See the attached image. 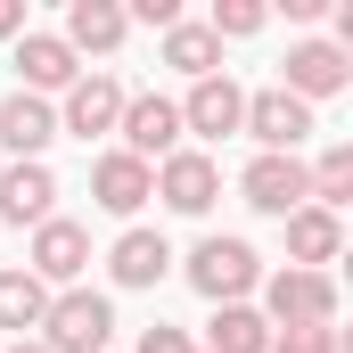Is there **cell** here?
<instances>
[{
	"instance_id": "7",
	"label": "cell",
	"mask_w": 353,
	"mask_h": 353,
	"mask_svg": "<svg viewBox=\"0 0 353 353\" xmlns=\"http://www.w3.org/2000/svg\"><path fill=\"white\" fill-rule=\"evenodd\" d=\"M25 271L58 296V288H83L90 271V222H74V214H50L41 230H33V255H25Z\"/></svg>"
},
{
	"instance_id": "27",
	"label": "cell",
	"mask_w": 353,
	"mask_h": 353,
	"mask_svg": "<svg viewBox=\"0 0 353 353\" xmlns=\"http://www.w3.org/2000/svg\"><path fill=\"white\" fill-rule=\"evenodd\" d=\"M8 353H50V345H41V337H17V345H8Z\"/></svg>"
},
{
	"instance_id": "23",
	"label": "cell",
	"mask_w": 353,
	"mask_h": 353,
	"mask_svg": "<svg viewBox=\"0 0 353 353\" xmlns=\"http://www.w3.org/2000/svg\"><path fill=\"white\" fill-rule=\"evenodd\" d=\"M263 25H271L263 0H214V17H205L214 41H247V33H263Z\"/></svg>"
},
{
	"instance_id": "5",
	"label": "cell",
	"mask_w": 353,
	"mask_h": 353,
	"mask_svg": "<svg viewBox=\"0 0 353 353\" xmlns=\"http://www.w3.org/2000/svg\"><path fill=\"white\" fill-rule=\"evenodd\" d=\"M239 132L255 140V157H296V148L321 132V115L271 83V90H247V115H239Z\"/></svg>"
},
{
	"instance_id": "18",
	"label": "cell",
	"mask_w": 353,
	"mask_h": 353,
	"mask_svg": "<svg viewBox=\"0 0 353 353\" xmlns=\"http://www.w3.org/2000/svg\"><path fill=\"white\" fill-rule=\"evenodd\" d=\"M74 74H83V58H74L58 33H41V25H33V33L17 41V90H33V99H58Z\"/></svg>"
},
{
	"instance_id": "1",
	"label": "cell",
	"mask_w": 353,
	"mask_h": 353,
	"mask_svg": "<svg viewBox=\"0 0 353 353\" xmlns=\"http://www.w3.org/2000/svg\"><path fill=\"white\" fill-rule=\"evenodd\" d=\"M181 279L205 296V304H255V288H263V255H255V239H239V230H205L189 255H173Z\"/></svg>"
},
{
	"instance_id": "21",
	"label": "cell",
	"mask_w": 353,
	"mask_h": 353,
	"mask_svg": "<svg viewBox=\"0 0 353 353\" xmlns=\"http://www.w3.org/2000/svg\"><path fill=\"white\" fill-rule=\"evenodd\" d=\"M41 312H50V288H41L33 271L0 263V329H8V345H17V337H33V329H41Z\"/></svg>"
},
{
	"instance_id": "15",
	"label": "cell",
	"mask_w": 353,
	"mask_h": 353,
	"mask_svg": "<svg viewBox=\"0 0 353 353\" xmlns=\"http://www.w3.org/2000/svg\"><path fill=\"white\" fill-rule=\"evenodd\" d=\"M173 271V239L165 230H148V222H123L115 230V247H107V279L115 288H157Z\"/></svg>"
},
{
	"instance_id": "20",
	"label": "cell",
	"mask_w": 353,
	"mask_h": 353,
	"mask_svg": "<svg viewBox=\"0 0 353 353\" xmlns=\"http://www.w3.org/2000/svg\"><path fill=\"white\" fill-rule=\"evenodd\" d=\"M197 353H271V321L255 312V304H214Z\"/></svg>"
},
{
	"instance_id": "16",
	"label": "cell",
	"mask_w": 353,
	"mask_h": 353,
	"mask_svg": "<svg viewBox=\"0 0 353 353\" xmlns=\"http://www.w3.org/2000/svg\"><path fill=\"white\" fill-rule=\"evenodd\" d=\"M58 214V173L50 165H0V230H41Z\"/></svg>"
},
{
	"instance_id": "9",
	"label": "cell",
	"mask_w": 353,
	"mask_h": 353,
	"mask_svg": "<svg viewBox=\"0 0 353 353\" xmlns=\"http://www.w3.org/2000/svg\"><path fill=\"white\" fill-rule=\"evenodd\" d=\"M345 83H353V58L337 50V41H321V33H304V41H288V74H279V90H288V99H304V107H321V99H337Z\"/></svg>"
},
{
	"instance_id": "6",
	"label": "cell",
	"mask_w": 353,
	"mask_h": 353,
	"mask_svg": "<svg viewBox=\"0 0 353 353\" xmlns=\"http://www.w3.org/2000/svg\"><path fill=\"white\" fill-rule=\"evenodd\" d=\"M115 148L140 157V165H165L173 148H189V140H181V107L165 90H132V99H123V123H115Z\"/></svg>"
},
{
	"instance_id": "2",
	"label": "cell",
	"mask_w": 353,
	"mask_h": 353,
	"mask_svg": "<svg viewBox=\"0 0 353 353\" xmlns=\"http://www.w3.org/2000/svg\"><path fill=\"white\" fill-rule=\"evenodd\" d=\"M33 337L50 353H107L115 345V296H99V288H58Z\"/></svg>"
},
{
	"instance_id": "4",
	"label": "cell",
	"mask_w": 353,
	"mask_h": 353,
	"mask_svg": "<svg viewBox=\"0 0 353 353\" xmlns=\"http://www.w3.org/2000/svg\"><path fill=\"white\" fill-rule=\"evenodd\" d=\"M123 99H132V90L115 83V74H107V66H83V74H74V83L58 90V140H107V132H115V123H123Z\"/></svg>"
},
{
	"instance_id": "22",
	"label": "cell",
	"mask_w": 353,
	"mask_h": 353,
	"mask_svg": "<svg viewBox=\"0 0 353 353\" xmlns=\"http://www.w3.org/2000/svg\"><path fill=\"white\" fill-rule=\"evenodd\" d=\"M304 181H312V205L345 214V205H353V148H345V140H337V148H321V157L304 165Z\"/></svg>"
},
{
	"instance_id": "13",
	"label": "cell",
	"mask_w": 353,
	"mask_h": 353,
	"mask_svg": "<svg viewBox=\"0 0 353 353\" xmlns=\"http://www.w3.org/2000/svg\"><path fill=\"white\" fill-rule=\"evenodd\" d=\"M157 197L197 222V214H214V197H222V165H214L205 148H173V157L157 165Z\"/></svg>"
},
{
	"instance_id": "25",
	"label": "cell",
	"mask_w": 353,
	"mask_h": 353,
	"mask_svg": "<svg viewBox=\"0 0 353 353\" xmlns=\"http://www.w3.org/2000/svg\"><path fill=\"white\" fill-rule=\"evenodd\" d=\"M140 353H197V337L173 329V321H148V329H140Z\"/></svg>"
},
{
	"instance_id": "8",
	"label": "cell",
	"mask_w": 353,
	"mask_h": 353,
	"mask_svg": "<svg viewBox=\"0 0 353 353\" xmlns=\"http://www.w3.org/2000/svg\"><path fill=\"white\" fill-rule=\"evenodd\" d=\"M173 107H181V140H197V148L214 157V140H230V132H239L247 90L230 83V74H205V83H189V99H173Z\"/></svg>"
},
{
	"instance_id": "11",
	"label": "cell",
	"mask_w": 353,
	"mask_h": 353,
	"mask_svg": "<svg viewBox=\"0 0 353 353\" xmlns=\"http://www.w3.org/2000/svg\"><path fill=\"white\" fill-rule=\"evenodd\" d=\"M148 197H157V165H140V157H123V148H99V157H90V205H99V214L132 222Z\"/></svg>"
},
{
	"instance_id": "10",
	"label": "cell",
	"mask_w": 353,
	"mask_h": 353,
	"mask_svg": "<svg viewBox=\"0 0 353 353\" xmlns=\"http://www.w3.org/2000/svg\"><path fill=\"white\" fill-rule=\"evenodd\" d=\"M50 140H58V107L33 90H8L0 99V165H50Z\"/></svg>"
},
{
	"instance_id": "26",
	"label": "cell",
	"mask_w": 353,
	"mask_h": 353,
	"mask_svg": "<svg viewBox=\"0 0 353 353\" xmlns=\"http://www.w3.org/2000/svg\"><path fill=\"white\" fill-rule=\"evenodd\" d=\"M33 33V17H25V0H0V41H25Z\"/></svg>"
},
{
	"instance_id": "24",
	"label": "cell",
	"mask_w": 353,
	"mask_h": 353,
	"mask_svg": "<svg viewBox=\"0 0 353 353\" xmlns=\"http://www.w3.org/2000/svg\"><path fill=\"white\" fill-rule=\"evenodd\" d=\"M271 353H345V329H271Z\"/></svg>"
},
{
	"instance_id": "14",
	"label": "cell",
	"mask_w": 353,
	"mask_h": 353,
	"mask_svg": "<svg viewBox=\"0 0 353 353\" xmlns=\"http://www.w3.org/2000/svg\"><path fill=\"white\" fill-rule=\"evenodd\" d=\"M58 41H66L74 58H115V50L132 41V17H123V0H66Z\"/></svg>"
},
{
	"instance_id": "17",
	"label": "cell",
	"mask_w": 353,
	"mask_h": 353,
	"mask_svg": "<svg viewBox=\"0 0 353 353\" xmlns=\"http://www.w3.org/2000/svg\"><path fill=\"white\" fill-rule=\"evenodd\" d=\"M337 255H345V214L296 205V214H288V271H329Z\"/></svg>"
},
{
	"instance_id": "12",
	"label": "cell",
	"mask_w": 353,
	"mask_h": 353,
	"mask_svg": "<svg viewBox=\"0 0 353 353\" xmlns=\"http://www.w3.org/2000/svg\"><path fill=\"white\" fill-rule=\"evenodd\" d=\"M239 197L271 214V222H288L296 205H312V181H304V157H247V173H239Z\"/></svg>"
},
{
	"instance_id": "19",
	"label": "cell",
	"mask_w": 353,
	"mask_h": 353,
	"mask_svg": "<svg viewBox=\"0 0 353 353\" xmlns=\"http://www.w3.org/2000/svg\"><path fill=\"white\" fill-rule=\"evenodd\" d=\"M157 66H173V74H189V83H205V74H222V41L205 33V17H181V25L157 33Z\"/></svg>"
},
{
	"instance_id": "3",
	"label": "cell",
	"mask_w": 353,
	"mask_h": 353,
	"mask_svg": "<svg viewBox=\"0 0 353 353\" xmlns=\"http://www.w3.org/2000/svg\"><path fill=\"white\" fill-rule=\"evenodd\" d=\"M255 296H263L255 312L271 329H337V279L329 271H288L279 263V271H263Z\"/></svg>"
}]
</instances>
